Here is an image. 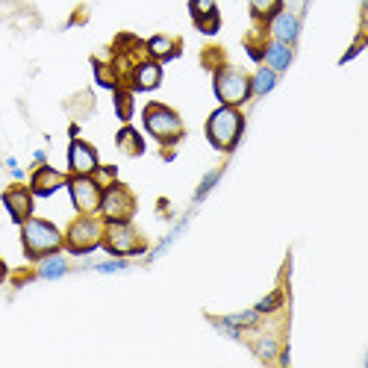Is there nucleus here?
I'll list each match as a JSON object with an SVG mask.
<instances>
[{"label": "nucleus", "instance_id": "f257e3e1", "mask_svg": "<svg viewBox=\"0 0 368 368\" xmlns=\"http://www.w3.org/2000/svg\"><path fill=\"white\" fill-rule=\"evenodd\" d=\"M21 242L30 260H45L62 247V233L45 218H27L21 224Z\"/></svg>", "mask_w": 368, "mask_h": 368}, {"label": "nucleus", "instance_id": "f03ea898", "mask_svg": "<svg viewBox=\"0 0 368 368\" xmlns=\"http://www.w3.org/2000/svg\"><path fill=\"white\" fill-rule=\"evenodd\" d=\"M242 127H245L242 112L236 106H221V109H216L209 115L206 135L218 150H233L236 142H239V135H242Z\"/></svg>", "mask_w": 368, "mask_h": 368}, {"label": "nucleus", "instance_id": "7ed1b4c3", "mask_svg": "<svg viewBox=\"0 0 368 368\" xmlns=\"http://www.w3.org/2000/svg\"><path fill=\"white\" fill-rule=\"evenodd\" d=\"M145 127L147 133L157 139L160 145H174V142H180L183 139V121H180V115L162 106V104H147L145 109Z\"/></svg>", "mask_w": 368, "mask_h": 368}, {"label": "nucleus", "instance_id": "20e7f679", "mask_svg": "<svg viewBox=\"0 0 368 368\" xmlns=\"http://www.w3.org/2000/svg\"><path fill=\"white\" fill-rule=\"evenodd\" d=\"M216 94L224 106H242L250 98V77L233 65L216 68Z\"/></svg>", "mask_w": 368, "mask_h": 368}, {"label": "nucleus", "instance_id": "39448f33", "mask_svg": "<svg viewBox=\"0 0 368 368\" xmlns=\"http://www.w3.org/2000/svg\"><path fill=\"white\" fill-rule=\"evenodd\" d=\"M101 245L115 257H130V254H142L145 250L139 233H135V227L130 221H106Z\"/></svg>", "mask_w": 368, "mask_h": 368}, {"label": "nucleus", "instance_id": "423d86ee", "mask_svg": "<svg viewBox=\"0 0 368 368\" xmlns=\"http://www.w3.org/2000/svg\"><path fill=\"white\" fill-rule=\"evenodd\" d=\"M104 227H106L104 221L91 218V216H83L80 221H74L65 233L68 250L71 254H89V250H94L104 242Z\"/></svg>", "mask_w": 368, "mask_h": 368}, {"label": "nucleus", "instance_id": "0eeeda50", "mask_svg": "<svg viewBox=\"0 0 368 368\" xmlns=\"http://www.w3.org/2000/svg\"><path fill=\"white\" fill-rule=\"evenodd\" d=\"M104 212V218L106 221H130L133 218V212H135V198H133V191L124 186V183H109L104 189V195H101V209Z\"/></svg>", "mask_w": 368, "mask_h": 368}, {"label": "nucleus", "instance_id": "6e6552de", "mask_svg": "<svg viewBox=\"0 0 368 368\" xmlns=\"http://www.w3.org/2000/svg\"><path fill=\"white\" fill-rule=\"evenodd\" d=\"M68 191H71V201H74L77 212H83V216H94V212L101 209L104 189L91 174H74L68 180Z\"/></svg>", "mask_w": 368, "mask_h": 368}, {"label": "nucleus", "instance_id": "1a4fd4ad", "mask_svg": "<svg viewBox=\"0 0 368 368\" xmlns=\"http://www.w3.org/2000/svg\"><path fill=\"white\" fill-rule=\"evenodd\" d=\"M68 165H71V174H94L101 162H98V153H94L91 145L74 139L68 147Z\"/></svg>", "mask_w": 368, "mask_h": 368}, {"label": "nucleus", "instance_id": "9d476101", "mask_svg": "<svg viewBox=\"0 0 368 368\" xmlns=\"http://www.w3.org/2000/svg\"><path fill=\"white\" fill-rule=\"evenodd\" d=\"M4 203H6L9 216H12L18 224H24V221L33 216V191L24 189V186H12V189H6Z\"/></svg>", "mask_w": 368, "mask_h": 368}, {"label": "nucleus", "instance_id": "9b49d317", "mask_svg": "<svg viewBox=\"0 0 368 368\" xmlns=\"http://www.w3.org/2000/svg\"><path fill=\"white\" fill-rule=\"evenodd\" d=\"M65 183H68L65 174H60L56 168H48V165H38L35 174H33L30 191H33V195H38V198H48V195H53L56 189H62Z\"/></svg>", "mask_w": 368, "mask_h": 368}, {"label": "nucleus", "instance_id": "f8f14e48", "mask_svg": "<svg viewBox=\"0 0 368 368\" xmlns=\"http://www.w3.org/2000/svg\"><path fill=\"white\" fill-rule=\"evenodd\" d=\"M160 80H162V68H160V62H139L133 68V74H130V86L133 89H139V91H150V89H157L160 86Z\"/></svg>", "mask_w": 368, "mask_h": 368}, {"label": "nucleus", "instance_id": "ddd939ff", "mask_svg": "<svg viewBox=\"0 0 368 368\" xmlns=\"http://www.w3.org/2000/svg\"><path fill=\"white\" fill-rule=\"evenodd\" d=\"M298 15L292 12H277L271 18V33H274V42H283V45H292L298 38Z\"/></svg>", "mask_w": 368, "mask_h": 368}, {"label": "nucleus", "instance_id": "4468645a", "mask_svg": "<svg viewBox=\"0 0 368 368\" xmlns=\"http://www.w3.org/2000/svg\"><path fill=\"white\" fill-rule=\"evenodd\" d=\"M262 60L268 62L271 71H283V68H289V62H292V50H289V45H283V42H271L262 50Z\"/></svg>", "mask_w": 368, "mask_h": 368}, {"label": "nucleus", "instance_id": "2eb2a0df", "mask_svg": "<svg viewBox=\"0 0 368 368\" xmlns=\"http://www.w3.org/2000/svg\"><path fill=\"white\" fill-rule=\"evenodd\" d=\"M145 50L153 56V60H160V62H165V60H174L177 56V42L174 38H168V35H153L150 42L145 45Z\"/></svg>", "mask_w": 368, "mask_h": 368}, {"label": "nucleus", "instance_id": "dca6fc26", "mask_svg": "<svg viewBox=\"0 0 368 368\" xmlns=\"http://www.w3.org/2000/svg\"><path fill=\"white\" fill-rule=\"evenodd\" d=\"M115 142H118V150L127 153V157H142V150H145L142 135L135 133L133 127H121L118 135H115Z\"/></svg>", "mask_w": 368, "mask_h": 368}, {"label": "nucleus", "instance_id": "f3484780", "mask_svg": "<svg viewBox=\"0 0 368 368\" xmlns=\"http://www.w3.org/2000/svg\"><path fill=\"white\" fill-rule=\"evenodd\" d=\"M68 271V262L60 257V254H50L45 260H38V277H45V280H53V277H62Z\"/></svg>", "mask_w": 368, "mask_h": 368}, {"label": "nucleus", "instance_id": "a211bd4d", "mask_svg": "<svg viewBox=\"0 0 368 368\" xmlns=\"http://www.w3.org/2000/svg\"><path fill=\"white\" fill-rule=\"evenodd\" d=\"M250 12L257 21H271L277 12H283V0H250Z\"/></svg>", "mask_w": 368, "mask_h": 368}, {"label": "nucleus", "instance_id": "6ab92c4d", "mask_svg": "<svg viewBox=\"0 0 368 368\" xmlns=\"http://www.w3.org/2000/svg\"><path fill=\"white\" fill-rule=\"evenodd\" d=\"M277 83V71H271V68H260L254 74V80H250V94H265L271 91Z\"/></svg>", "mask_w": 368, "mask_h": 368}, {"label": "nucleus", "instance_id": "aec40b11", "mask_svg": "<svg viewBox=\"0 0 368 368\" xmlns=\"http://www.w3.org/2000/svg\"><path fill=\"white\" fill-rule=\"evenodd\" d=\"M115 112H118L121 121H130V115H133V91L115 89Z\"/></svg>", "mask_w": 368, "mask_h": 368}, {"label": "nucleus", "instance_id": "412c9836", "mask_svg": "<svg viewBox=\"0 0 368 368\" xmlns=\"http://www.w3.org/2000/svg\"><path fill=\"white\" fill-rule=\"evenodd\" d=\"M189 9H191V18H195V21H201V18H209V15L218 12L216 9V0H191Z\"/></svg>", "mask_w": 368, "mask_h": 368}, {"label": "nucleus", "instance_id": "4be33fe9", "mask_svg": "<svg viewBox=\"0 0 368 368\" xmlns=\"http://www.w3.org/2000/svg\"><path fill=\"white\" fill-rule=\"evenodd\" d=\"M94 74H98V83H101V86H106V89H115V86H118V74H115L112 68H106V65H101V62H94Z\"/></svg>", "mask_w": 368, "mask_h": 368}, {"label": "nucleus", "instance_id": "5701e85b", "mask_svg": "<svg viewBox=\"0 0 368 368\" xmlns=\"http://www.w3.org/2000/svg\"><path fill=\"white\" fill-rule=\"evenodd\" d=\"M257 318H260L257 309H247V313H239V316H227L224 321H230L233 327H254V324H257Z\"/></svg>", "mask_w": 368, "mask_h": 368}, {"label": "nucleus", "instance_id": "b1692460", "mask_svg": "<svg viewBox=\"0 0 368 368\" xmlns=\"http://www.w3.org/2000/svg\"><path fill=\"white\" fill-rule=\"evenodd\" d=\"M257 354H260L262 359H274V357H277V339L262 336V339L257 342Z\"/></svg>", "mask_w": 368, "mask_h": 368}, {"label": "nucleus", "instance_id": "393cba45", "mask_svg": "<svg viewBox=\"0 0 368 368\" xmlns=\"http://www.w3.org/2000/svg\"><path fill=\"white\" fill-rule=\"evenodd\" d=\"M218 177H221V171H209L206 177H203V183L198 186V191H195V201H203V198H206V191L218 183Z\"/></svg>", "mask_w": 368, "mask_h": 368}, {"label": "nucleus", "instance_id": "a878e982", "mask_svg": "<svg viewBox=\"0 0 368 368\" xmlns=\"http://www.w3.org/2000/svg\"><path fill=\"white\" fill-rule=\"evenodd\" d=\"M280 303H283V295H280V292H271L265 301L257 303V313H260V316H262V313H274V309H277Z\"/></svg>", "mask_w": 368, "mask_h": 368}, {"label": "nucleus", "instance_id": "bb28decb", "mask_svg": "<svg viewBox=\"0 0 368 368\" xmlns=\"http://www.w3.org/2000/svg\"><path fill=\"white\" fill-rule=\"evenodd\" d=\"M195 24H198L201 33L216 35V33H218V24H221V18H218V12H216V15H209V18H201V21H195Z\"/></svg>", "mask_w": 368, "mask_h": 368}, {"label": "nucleus", "instance_id": "cd10ccee", "mask_svg": "<svg viewBox=\"0 0 368 368\" xmlns=\"http://www.w3.org/2000/svg\"><path fill=\"white\" fill-rule=\"evenodd\" d=\"M127 268V262L124 260H115V262H101L98 265V271L101 274H115V271H124Z\"/></svg>", "mask_w": 368, "mask_h": 368}, {"label": "nucleus", "instance_id": "c85d7f7f", "mask_svg": "<svg viewBox=\"0 0 368 368\" xmlns=\"http://www.w3.org/2000/svg\"><path fill=\"white\" fill-rule=\"evenodd\" d=\"M98 174H101V180H98V183H104V186L115 183V168H112V165H109V168H101V165H98Z\"/></svg>", "mask_w": 368, "mask_h": 368}, {"label": "nucleus", "instance_id": "c756f323", "mask_svg": "<svg viewBox=\"0 0 368 368\" xmlns=\"http://www.w3.org/2000/svg\"><path fill=\"white\" fill-rule=\"evenodd\" d=\"M362 45H365V38H362V35H359V38H357V45H354V48H351V50H347V53H345V56H342V62H347V60H354V56H357V53H359V50H362Z\"/></svg>", "mask_w": 368, "mask_h": 368}, {"label": "nucleus", "instance_id": "7c9ffc66", "mask_svg": "<svg viewBox=\"0 0 368 368\" xmlns=\"http://www.w3.org/2000/svg\"><path fill=\"white\" fill-rule=\"evenodd\" d=\"M4 274H6V268H4V262H0V280H4Z\"/></svg>", "mask_w": 368, "mask_h": 368}]
</instances>
